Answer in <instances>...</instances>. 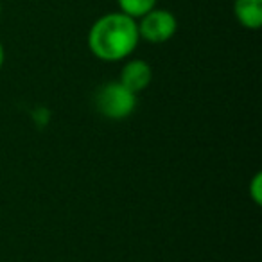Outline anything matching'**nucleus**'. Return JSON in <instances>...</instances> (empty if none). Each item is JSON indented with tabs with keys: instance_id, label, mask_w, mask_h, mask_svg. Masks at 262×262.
I'll list each match as a JSON object with an SVG mask.
<instances>
[{
	"instance_id": "nucleus-4",
	"label": "nucleus",
	"mask_w": 262,
	"mask_h": 262,
	"mask_svg": "<svg viewBox=\"0 0 262 262\" xmlns=\"http://www.w3.org/2000/svg\"><path fill=\"white\" fill-rule=\"evenodd\" d=\"M151 81H153V69L144 59H129L120 70L119 83H122L127 90H131L137 95L146 90L151 84Z\"/></svg>"
},
{
	"instance_id": "nucleus-7",
	"label": "nucleus",
	"mask_w": 262,
	"mask_h": 262,
	"mask_svg": "<svg viewBox=\"0 0 262 262\" xmlns=\"http://www.w3.org/2000/svg\"><path fill=\"white\" fill-rule=\"evenodd\" d=\"M248 189H250V196H251V200H253V203L260 205V201H262V174L260 172H257V174L253 176V180H251Z\"/></svg>"
},
{
	"instance_id": "nucleus-5",
	"label": "nucleus",
	"mask_w": 262,
	"mask_h": 262,
	"mask_svg": "<svg viewBox=\"0 0 262 262\" xmlns=\"http://www.w3.org/2000/svg\"><path fill=\"white\" fill-rule=\"evenodd\" d=\"M233 15L244 29L257 31L262 26V0H235Z\"/></svg>"
},
{
	"instance_id": "nucleus-8",
	"label": "nucleus",
	"mask_w": 262,
	"mask_h": 262,
	"mask_svg": "<svg viewBox=\"0 0 262 262\" xmlns=\"http://www.w3.org/2000/svg\"><path fill=\"white\" fill-rule=\"evenodd\" d=\"M4 59H6L4 45H2V41H0V70H2V67H4Z\"/></svg>"
},
{
	"instance_id": "nucleus-9",
	"label": "nucleus",
	"mask_w": 262,
	"mask_h": 262,
	"mask_svg": "<svg viewBox=\"0 0 262 262\" xmlns=\"http://www.w3.org/2000/svg\"><path fill=\"white\" fill-rule=\"evenodd\" d=\"M0 16H2V6H0Z\"/></svg>"
},
{
	"instance_id": "nucleus-1",
	"label": "nucleus",
	"mask_w": 262,
	"mask_h": 262,
	"mask_svg": "<svg viewBox=\"0 0 262 262\" xmlns=\"http://www.w3.org/2000/svg\"><path fill=\"white\" fill-rule=\"evenodd\" d=\"M140 41L137 20L124 13H106L88 31V49L106 63L122 61L135 52Z\"/></svg>"
},
{
	"instance_id": "nucleus-3",
	"label": "nucleus",
	"mask_w": 262,
	"mask_h": 262,
	"mask_svg": "<svg viewBox=\"0 0 262 262\" xmlns=\"http://www.w3.org/2000/svg\"><path fill=\"white\" fill-rule=\"evenodd\" d=\"M139 20L140 22H137V27H139L140 40L155 45L169 41L178 31V20L169 9L155 8Z\"/></svg>"
},
{
	"instance_id": "nucleus-2",
	"label": "nucleus",
	"mask_w": 262,
	"mask_h": 262,
	"mask_svg": "<svg viewBox=\"0 0 262 262\" xmlns=\"http://www.w3.org/2000/svg\"><path fill=\"white\" fill-rule=\"evenodd\" d=\"M95 108L110 120H124L135 112L137 94L119 81H110L95 92Z\"/></svg>"
},
{
	"instance_id": "nucleus-6",
	"label": "nucleus",
	"mask_w": 262,
	"mask_h": 262,
	"mask_svg": "<svg viewBox=\"0 0 262 262\" xmlns=\"http://www.w3.org/2000/svg\"><path fill=\"white\" fill-rule=\"evenodd\" d=\"M157 2L158 0H117L120 13H124V15L131 16V18L135 20L157 8Z\"/></svg>"
}]
</instances>
